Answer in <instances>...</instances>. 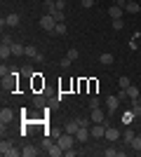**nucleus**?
<instances>
[{
    "label": "nucleus",
    "mask_w": 141,
    "mask_h": 157,
    "mask_svg": "<svg viewBox=\"0 0 141 157\" xmlns=\"http://www.w3.org/2000/svg\"><path fill=\"white\" fill-rule=\"evenodd\" d=\"M57 24H59V21L54 19V17H52V14H49V12H47L45 17H42V19H40V28H42V31H47V33H54V28H57Z\"/></svg>",
    "instance_id": "nucleus-1"
},
{
    "label": "nucleus",
    "mask_w": 141,
    "mask_h": 157,
    "mask_svg": "<svg viewBox=\"0 0 141 157\" xmlns=\"http://www.w3.org/2000/svg\"><path fill=\"white\" fill-rule=\"evenodd\" d=\"M0 155L2 157H17V155H21V152L14 150L12 141H2V143H0Z\"/></svg>",
    "instance_id": "nucleus-2"
},
{
    "label": "nucleus",
    "mask_w": 141,
    "mask_h": 157,
    "mask_svg": "<svg viewBox=\"0 0 141 157\" xmlns=\"http://www.w3.org/2000/svg\"><path fill=\"white\" fill-rule=\"evenodd\" d=\"M57 143H59L61 148H64V152H66L68 148H73V143H75V136H73V134H66V131H64V134H61V136L57 138Z\"/></svg>",
    "instance_id": "nucleus-3"
},
{
    "label": "nucleus",
    "mask_w": 141,
    "mask_h": 157,
    "mask_svg": "<svg viewBox=\"0 0 141 157\" xmlns=\"http://www.w3.org/2000/svg\"><path fill=\"white\" fill-rule=\"evenodd\" d=\"M89 134H92V138H104L106 136V124H104V122H92Z\"/></svg>",
    "instance_id": "nucleus-4"
},
{
    "label": "nucleus",
    "mask_w": 141,
    "mask_h": 157,
    "mask_svg": "<svg viewBox=\"0 0 141 157\" xmlns=\"http://www.w3.org/2000/svg\"><path fill=\"white\" fill-rule=\"evenodd\" d=\"M12 120H14V110H12V108H2V110H0V124H2V127L10 124Z\"/></svg>",
    "instance_id": "nucleus-5"
},
{
    "label": "nucleus",
    "mask_w": 141,
    "mask_h": 157,
    "mask_svg": "<svg viewBox=\"0 0 141 157\" xmlns=\"http://www.w3.org/2000/svg\"><path fill=\"white\" fill-rule=\"evenodd\" d=\"M106 108H108V113H115L118 108H120V98L118 96H108L106 98Z\"/></svg>",
    "instance_id": "nucleus-6"
},
{
    "label": "nucleus",
    "mask_w": 141,
    "mask_h": 157,
    "mask_svg": "<svg viewBox=\"0 0 141 157\" xmlns=\"http://www.w3.org/2000/svg\"><path fill=\"white\" fill-rule=\"evenodd\" d=\"M92 138V134H89V129H85V127H80L78 129V134H75V141L78 143H85V141H89Z\"/></svg>",
    "instance_id": "nucleus-7"
},
{
    "label": "nucleus",
    "mask_w": 141,
    "mask_h": 157,
    "mask_svg": "<svg viewBox=\"0 0 141 157\" xmlns=\"http://www.w3.org/2000/svg\"><path fill=\"white\" fill-rule=\"evenodd\" d=\"M108 14H111V19H122L125 10H122L120 5H111V7H108Z\"/></svg>",
    "instance_id": "nucleus-8"
},
{
    "label": "nucleus",
    "mask_w": 141,
    "mask_h": 157,
    "mask_svg": "<svg viewBox=\"0 0 141 157\" xmlns=\"http://www.w3.org/2000/svg\"><path fill=\"white\" fill-rule=\"evenodd\" d=\"M89 120H92V122H106V115L101 113V108H92V113H89Z\"/></svg>",
    "instance_id": "nucleus-9"
},
{
    "label": "nucleus",
    "mask_w": 141,
    "mask_h": 157,
    "mask_svg": "<svg viewBox=\"0 0 141 157\" xmlns=\"http://www.w3.org/2000/svg\"><path fill=\"white\" fill-rule=\"evenodd\" d=\"M78 129H80V124H78V120H68L66 122V127H64V131H66V134H78Z\"/></svg>",
    "instance_id": "nucleus-10"
},
{
    "label": "nucleus",
    "mask_w": 141,
    "mask_h": 157,
    "mask_svg": "<svg viewBox=\"0 0 141 157\" xmlns=\"http://www.w3.org/2000/svg\"><path fill=\"white\" fill-rule=\"evenodd\" d=\"M118 136H120V131L115 129V127H108L106 124V138H108V141H118Z\"/></svg>",
    "instance_id": "nucleus-11"
},
{
    "label": "nucleus",
    "mask_w": 141,
    "mask_h": 157,
    "mask_svg": "<svg viewBox=\"0 0 141 157\" xmlns=\"http://www.w3.org/2000/svg\"><path fill=\"white\" fill-rule=\"evenodd\" d=\"M47 152H49V155H52V157H59L61 152H64V148H61L59 143H49V148H47Z\"/></svg>",
    "instance_id": "nucleus-12"
},
{
    "label": "nucleus",
    "mask_w": 141,
    "mask_h": 157,
    "mask_svg": "<svg viewBox=\"0 0 141 157\" xmlns=\"http://www.w3.org/2000/svg\"><path fill=\"white\" fill-rule=\"evenodd\" d=\"M125 12H129V14H139L141 12V7H139V2H127V5H125Z\"/></svg>",
    "instance_id": "nucleus-13"
},
{
    "label": "nucleus",
    "mask_w": 141,
    "mask_h": 157,
    "mask_svg": "<svg viewBox=\"0 0 141 157\" xmlns=\"http://www.w3.org/2000/svg\"><path fill=\"white\" fill-rule=\"evenodd\" d=\"M125 92H127V96H129V98H139V96H141V92H139V87H136V85H129Z\"/></svg>",
    "instance_id": "nucleus-14"
},
{
    "label": "nucleus",
    "mask_w": 141,
    "mask_h": 157,
    "mask_svg": "<svg viewBox=\"0 0 141 157\" xmlns=\"http://www.w3.org/2000/svg\"><path fill=\"white\" fill-rule=\"evenodd\" d=\"M0 56H2V59H7V56H12V45H7V42H2V45H0Z\"/></svg>",
    "instance_id": "nucleus-15"
},
{
    "label": "nucleus",
    "mask_w": 141,
    "mask_h": 157,
    "mask_svg": "<svg viewBox=\"0 0 141 157\" xmlns=\"http://www.w3.org/2000/svg\"><path fill=\"white\" fill-rule=\"evenodd\" d=\"M24 52H26V47H24V45H17V42H12V56H21Z\"/></svg>",
    "instance_id": "nucleus-16"
},
{
    "label": "nucleus",
    "mask_w": 141,
    "mask_h": 157,
    "mask_svg": "<svg viewBox=\"0 0 141 157\" xmlns=\"http://www.w3.org/2000/svg\"><path fill=\"white\" fill-rule=\"evenodd\" d=\"M21 155H24V157H35V155H38V150H35L33 145H24V150H21Z\"/></svg>",
    "instance_id": "nucleus-17"
},
{
    "label": "nucleus",
    "mask_w": 141,
    "mask_h": 157,
    "mask_svg": "<svg viewBox=\"0 0 141 157\" xmlns=\"http://www.w3.org/2000/svg\"><path fill=\"white\" fill-rule=\"evenodd\" d=\"M19 19H21L19 14H7V17H5L7 26H17V24H19Z\"/></svg>",
    "instance_id": "nucleus-18"
},
{
    "label": "nucleus",
    "mask_w": 141,
    "mask_h": 157,
    "mask_svg": "<svg viewBox=\"0 0 141 157\" xmlns=\"http://www.w3.org/2000/svg\"><path fill=\"white\" fill-rule=\"evenodd\" d=\"M24 54H26V56H31V59H40V54H38V49H35L33 45H28V47H26V52H24Z\"/></svg>",
    "instance_id": "nucleus-19"
},
{
    "label": "nucleus",
    "mask_w": 141,
    "mask_h": 157,
    "mask_svg": "<svg viewBox=\"0 0 141 157\" xmlns=\"http://www.w3.org/2000/svg\"><path fill=\"white\" fill-rule=\"evenodd\" d=\"M99 59H101V63H104V66H111V63H113V54H101V56H99Z\"/></svg>",
    "instance_id": "nucleus-20"
},
{
    "label": "nucleus",
    "mask_w": 141,
    "mask_h": 157,
    "mask_svg": "<svg viewBox=\"0 0 141 157\" xmlns=\"http://www.w3.org/2000/svg\"><path fill=\"white\" fill-rule=\"evenodd\" d=\"M122 138H125V143H132V138H134V131H132V129H127V131H122Z\"/></svg>",
    "instance_id": "nucleus-21"
},
{
    "label": "nucleus",
    "mask_w": 141,
    "mask_h": 157,
    "mask_svg": "<svg viewBox=\"0 0 141 157\" xmlns=\"http://www.w3.org/2000/svg\"><path fill=\"white\" fill-rule=\"evenodd\" d=\"M54 33H57V35H66V24H64V21H59V24H57V28H54Z\"/></svg>",
    "instance_id": "nucleus-22"
},
{
    "label": "nucleus",
    "mask_w": 141,
    "mask_h": 157,
    "mask_svg": "<svg viewBox=\"0 0 141 157\" xmlns=\"http://www.w3.org/2000/svg\"><path fill=\"white\" fill-rule=\"evenodd\" d=\"M104 155H106V157H115V155H122V150H115V148H106V150H104Z\"/></svg>",
    "instance_id": "nucleus-23"
},
{
    "label": "nucleus",
    "mask_w": 141,
    "mask_h": 157,
    "mask_svg": "<svg viewBox=\"0 0 141 157\" xmlns=\"http://www.w3.org/2000/svg\"><path fill=\"white\" fill-rule=\"evenodd\" d=\"M66 56H68V59H71V61H75V59H78V56H80V54H78V49H75V47H71V49H68V52H66Z\"/></svg>",
    "instance_id": "nucleus-24"
},
{
    "label": "nucleus",
    "mask_w": 141,
    "mask_h": 157,
    "mask_svg": "<svg viewBox=\"0 0 141 157\" xmlns=\"http://www.w3.org/2000/svg\"><path fill=\"white\" fill-rule=\"evenodd\" d=\"M129 145H132L134 150H141V136H134V138H132V143H129Z\"/></svg>",
    "instance_id": "nucleus-25"
},
{
    "label": "nucleus",
    "mask_w": 141,
    "mask_h": 157,
    "mask_svg": "<svg viewBox=\"0 0 141 157\" xmlns=\"http://www.w3.org/2000/svg\"><path fill=\"white\" fill-rule=\"evenodd\" d=\"M111 24H113V28H115V31H122V26H125V21H122V19H113Z\"/></svg>",
    "instance_id": "nucleus-26"
},
{
    "label": "nucleus",
    "mask_w": 141,
    "mask_h": 157,
    "mask_svg": "<svg viewBox=\"0 0 141 157\" xmlns=\"http://www.w3.org/2000/svg\"><path fill=\"white\" fill-rule=\"evenodd\" d=\"M129 85H132V82H129V78H125V75H122V78H120V89H127Z\"/></svg>",
    "instance_id": "nucleus-27"
},
{
    "label": "nucleus",
    "mask_w": 141,
    "mask_h": 157,
    "mask_svg": "<svg viewBox=\"0 0 141 157\" xmlns=\"http://www.w3.org/2000/svg\"><path fill=\"white\" fill-rule=\"evenodd\" d=\"M89 122H92L89 117H80V120H78V124H80V127H85V129H89Z\"/></svg>",
    "instance_id": "nucleus-28"
},
{
    "label": "nucleus",
    "mask_w": 141,
    "mask_h": 157,
    "mask_svg": "<svg viewBox=\"0 0 141 157\" xmlns=\"http://www.w3.org/2000/svg\"><path fill=\"white\" fill-rule=\"evenodd\" d=\"M33 103L38 105V108H42V105H45V96H35V98H33Z\"/></svg>",
    "instance_id": "nucleus-29"
},
{
    "label": "nucleus",
    "mask_w": 141,
    "mask_h": 157,
    "mask_svg": "<svg viewBox=\"0 0 141 157\" xmlns=\"http://www.w3.org/2000/svg\"><path fill=\"white\" fill-rule=\"evenodd\" d=\"M0 75H2V80H5L7 75H12V73H10V68H7V66H2V68H0Z\"/></svg>",
    "instance_id": "nucleus-30"
},
{
    "label": "nucleus",
    "mask_w": 141,
    "mask_h": 157,
    "mask_svg": "<svg viewBox=\"0 0 141 157\" xmlns=\"http://www.w3.org/2000/svg\"><path fill=\"white\" fill-rule=\"evenodd\" d=\"M89 108H99V98H96V96L89 98Z\"/></svg>",
    "instance_id": "nucleus-31"
},
{
    "label": "nucleus",
    "mask_w": 141,
    "mask_h": 157,
    "mask_svg": "<svg viewBox=\"0 0 141 157\" xmlns=\"http://www.w3.org/2000/svg\"><path fill=\"white\" fill-rule=\"evenodd\" d=\"M68 66H71V59H68V56H64V59H61V68H68Z\"/></svg>",
    "instance_id": "nucleus-32"
},
{
    "label": "nucleus",
    "mask_w": 141,
    "mask_h": 157,
    "mask_svg": "<svg viewBox=\"0 0 141 157\" xmlns=\"http://www.w3.org/2000/svg\"><path fill=\"white\" fill-rule=\"evenodd\" d=\"M57 10H66V0H57Z\"/></svg>",
    "instance_id": "nucleus-33"
},
{
    "label": "nucleus",
    "mask_w": 141,
    "mask_h": 157,
    "mask_svg": "<svg viewBox=\"0 0 141 157\" xmlns=\"http://www.w3.org/2000/svg\"><path fill=\"white\" fill-rule=\"evenodd\" d=\"M80 2H82V7H92L94 5V0H80Z\"/></svg>",
    "instance_id": "nucleus-34"
},
{
    "label": "nucleus",
    "mask_w": 141,
    "mask_h": 157,
    "mask_svg": "<svg viewBox=\"0 0 141 157\" xmlns=\"http://www.w3.org/2000/svg\"><path fill=\"white\" fill-rule=\"evenodd\" d=\"M136 101H139V103H141V96H139V98H136Z\"/></svg>",
    "instance_id": "nucleus-35"
},
{
    "label": "nucleus",
    "mask_w": 141,
    "mask_h": 157,
    "mask_svg": "<svg viewBox=\"0 0 141 157\" xmlns=\"http://www.w3.org/2000/svg\"><path fill=\"white\" fill-rule=\"evenodd\" d=\"M127 2H134V0H127Z\"/></svg>",
    "instance_id": "nucleus-36"
},
{
    "label": "nucleus",
    "mask_w": 141,
    "mask_h": 157,
    "mask_svg": "<svg viewBox=\"0 0 141 157\" xmlns=\"http://www.w3.org/2000/svg\"><path fill=\"white\" fill-rule=\"evenodd\" d=\"M139 120H141V115H139Z\"/></svg>",
    "instance_id": "nucleus-37"
}]
</instances>
